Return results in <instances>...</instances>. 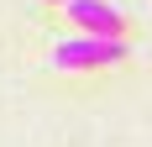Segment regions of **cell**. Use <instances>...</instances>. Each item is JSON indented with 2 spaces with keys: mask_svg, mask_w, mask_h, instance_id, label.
<instances>
[{
  "mask_svg": "<svg viewBox=\"0 0 152 147\" xmlns=\"http://www.w3.org/2000/svg\"><path fill=\"white\" fill-rule=\"evenodd\" d=\"M126 58V42L121 37H89V32H79V37H63L53 47V68H110V63Z\"/></svg>",
  "mask_w": 152,
  "mask_h": 147,
  "instance_id": "1",
  "label": "cell"
},
{
  "mask_svg": "<svg viewBox=\"0 0 152 147\" xmlns=\"http://www.w3.org/2000/svg\"><path fill=\"white\" fill-rule=\"evenodd\" d=\"M63 11H68V21H74L79 32H89V37H121L126 32L121 11H115L110 0H63Z\"/></svg>",
  "mask_w": 152,
  "mask_h": 147,
  "instance_id": "2",
  "label": "cell"
},
{
  "mask_svg": "<svg viewBox=\"0 0 152 147\" xmlns=\"http://www.w3.org/2000/svg\"><path fill=\"white\" fill-rule=\"evenodd\" d=\"M53 5H63V0H53Z\"/></svg>",
  "mask_w": 152,
  "mask_h": 147,
  "instance_id": "3",
  "label": "cell"
}]
</instances>
